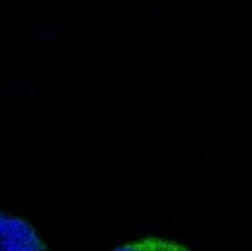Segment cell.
Segmentation results:
<instances>
[{
  "label": "cell",
  "instance_id": "obj_1",
  "mask_svg": "<svg viewBox=\"0 0 252 251\" xmlns=\"http://www.w3.org/2000/svg\"><path fill=\"white\" fill-rule=\"evenodd\" d=\"M0 251H47V247L29 221L0 211Z\"/></svg>",
  "mask_w": 252,
  "mask_h": 251
},
{
  "label": "cell",
  "instance_id": "obj_2",
  "mask_svg": "<svg viewBox=\"0 0 252 251\" xmlns=\"http://www.w3.org/2000/svg\"><path fill=\"white\" fill-rule=\"evenodd\" d=\"M112 251H190L181 243L174 241H167L162 238L149 236L139 241L126 243L123 246L113 249Z\"/></svg>",
  "mask_w": 252,
  "mask_h": 251
}]
</instances>
